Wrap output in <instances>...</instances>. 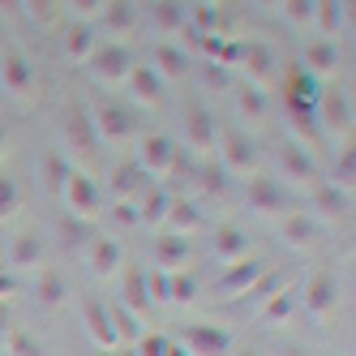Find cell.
I'll list each match as a JSON object with an SVG mask.
<instances>
[{
	"label": "cell",
	"instance_id": "d6986e66",
	"mask_svg": "<svg viewBox=\"0 0 356 356\" xmlns=\"http://www.w3.org/2000/svg\"><path fill=\"white\" fill-rule=\"evenodd\" d=\"M0 86H5L13 99H31V90H35V69L22 52H13V47L0 56Z\"/></svg>",
	"mask_w": 356,
	"mask_h": 356
},
{
	"label": "cell",
	"instance_id": "30bf717a",
	"mask_svg": "<svg viewBox=\"0 0 356 356\" xmlns=\"http://www.w3.org/2000/svg\"><path fill=\"white\" fill-rule=\"evenodd\" d=\"M270 275V266L262 262V258H249L245 262H232V266H223V275H219V284H215V292L223 296V300H236V296H249L253 288L262 284V279Z\"/></svg>",
	"mask_w": 356,
	"mask_h": 356
},
{
	"label": "cell",
	"instance_id": "1f68e13d",
	"mask_svg": "<svg viewBox=\"0 0 356 356\" xmlns=\"http://www.w3.org/2000/svg\"><path fill=\"white\" fill-rule=\"evenodd\" d=\"M314 193V219H330V223H335V219H348V197L352 193H343V189H335V185H314L309 189Z\"/></svg>",
	"mask_w": 356,
	"mask_h": 356
},
{
	"label": "cell",
	"instance_id": "7a4b0ae2",
	"mask_svg": "<svg viewBox=\"0 0 356 356\" xmlns=\"http://www.w3.org/2000/svg\"><path fill=\"white\" fill-rule=\"evenodd\" d=\"M134 163L142 168V176L150 185H159V181H172L176 176V163H181V150H176V142L172 138H163V134H138V142H134Z\"/></svg>",
	"mask_w": 356,
	"mask_h": 356
},
{
	"label": "cell",
	"instance_id": "5bb4252c",
	"mask_svg": "<svg viewBox=\"0 0 356 356\" xmlns=\"http://www.w3.org/2000/svg\"><path fill=\"white\" fill-rule=\"evenodd\" d=\"M99 35H108L112 43H124L138 31V5L134 0H104V13L95 17Z\"/></svg>",
	"mask_w": 356,
	"mask_h": 356
},
{
	"label": "cell",
	"instance_id": "f5cc1de1",
	"mask_svg": "<svg viewBox=\"0 0 356 356\" xmlns=\"http://www.w3.org/2000/svg\"><path fill=\"white\" fill-rule=\"evenodd\" d=\"M0 9H5V13H22V0H0Z\"/></svg>",
	"mask_w": 356,
	"mask_h": 356
},
{
	"label": "cell",
	"instance_id": "bcb514c9",
	"mask_svg": "<svg viewBox=\"0 0 356 356\" xmlns=\"http://www.w3.org/2000/svg\"><path fill=\"white\" fill-rule=\"evenodd\" d=\"M112 215H116V223H124V227H138V223H142L138 202H112Z\"/></svg>",
	"mask_w": 356,
	"mask_h": 356
},
{
	"label": "cell",
	"instance_id": "7dc6e473",
	"mask_svg": "<svg viewBox=\"0 0 356 356\" xmlns=\"http://www.w3.org/2000/svg\"><path fill=\"white\" fill-rule=\"evenodd\" d=\"M223 176H227L223 168H215V172L207 168V172H202V189H207V193H223Z\"/></svg>",
	"mask_w": 356,
	"mask_h": 356
},
{
	"label": "cell",
	"instance_id": "f907efd6",
	"mask_svg": "<svg viewBox=\"0 0 356 356\" xmlns=\"http://www.w3.org/2000/svg\"><path fill=\"white\" fill-rule=\"evenodd\" d=\"M9 155V129H5V120H0V159Z\"/></svg>",
	"mask_w": 356,
	"mask_h": 356
},
{
	"label": "cell",
	"instance_id": "5b68a950",
	"mask_svg": "<svg viewBox=\"0 0 356 356\" xmlns=\"http://www.w3.org/2000/svg\"><path fill=\"white\" fill-rule=\"evenodd\" d=\"M138 65V56L129 52V43H99L95 52H90V60H86V69H90V78L95 82H104V86H124V78H129V69Z\"/></svg>",
	"mask_w": 356,
	"mask_h": 356
},
{
	"label": "cell",
	"instance_id": "7bdbcfd3",
	"mask_svg": "<svg viewBox=\"0 0 356 356\" xmlns=\"http://www.w3.org/2000/svg\"><path fill=\"white\" fill-rule=\"evenodd\" d=\"M22 13L31 22H39V26H52L60 13V0H22Z\"/></svg>",
	"mask_w": 356,
	"mask_h": 356
},
{
	"label": "cell",
	"instance_id": "b9f144b4",
	"mask_svg": "<svg viewBox=\"0 0 356 356\" xmlns=\"http://www.w3.org/2000/svg\"><path fill=\"white\" fill-rule=\"evenodd\" d=\"M0 356H43L39 343L31 335H22V330H9L5 339H0Z\"/></svg>",
	"mask_w": 356,
	"mask_h": 356
},
{
	"label": "cell",
	"instance_id": "ac0fdd59",
	"mask_svg": "<svg viewBox=\"0 0 356 356\" xmlns=\"http://www.w3.org/2000/svg\"><path fill=\"white\" fill-rule=\"evenodd\" d=\"M163 78L150 65H134L129 69V78H124V90H129V99H134V108H159L163 104Z\"/></svg>",
	"mask_w": 356,
	"mask_h": 356
},
{
	"label": "cell",
	"instance_id": "d590c367",
	"mask_svg": "<svg viewBox=\"0 0 356 356\" xmlns=\"http://www.w3.org/2000/svg\"><path fill=\"white\" fill-rule=\"evenodd\" d=\"M185 31L207 39V35H219V9L211 5V0H197V5L185 13Z\"/></svg>",
	"mask_w": 356,
	"mask_h": 356
},
{
	"label": "cell",
	"instance_id": "8992f818",
	"mask_svg": "<svg viewBox=\"0 0 356 356\" xmlns=\"http://www.w3.org/2000/svg\"><path fill=\"white\" fill-rule=\"evenodd\" d=\"M82 326H86V339H90L99 352L116 356V352L124 348L120 335H116V322H112V305H108L104 296H86V300H82Z\"/></svg>",
	"mask_w": 356,
	"mask_h": 356
},
{
	"label": "cell",
	"instance_id": "484cf974",
	"mask_svg": "<svg viewBox=\"0 0 356 356\" xmlns=\"http://www.w3.org/2000/svg\"><path fill=\"white\" fill-rule=\"evenodd\" d=\"M189 262H193V249H189V241L185 236H159L155 241V270H163V275H176V270H189Z\"/></svg>",
	"mask_w": 356,
	"mask_h": 356
},
{
	"label": "cell",
	"instance_id": "d6a6232c",
	"mask_svg": "<svg viewBox=\"0 0 356 356\" xmlns=\"http://www.w3.org/2000/svg\"><path fill=\"white\" fill-rule=\"evenodd\" d=\"M9 266L13 270H43V236L39 232H22L9 249Z\"/></svg>",
	"mask_w": 356,
	"mask_h": 356
},
{
	"label": "cell",
	"instance_id": "4dcf8cb0",
	"mask_svg": "<svg viewBox=\"0 0 356 356\" xmlns=\"http://www.w3.org/2000/svg\"><path fill=\"white\" fill-rule=\"evenodd\" d=\"M202 288L197 279L189 270H176V275H163V300L159 305H176V309H189V305H197Z\"/></svg>",
	"mask_w": 356,
	"mask_h": 356
},
{
	"label": "cell",
	"instance_id": "2e32d148",
	"mask_svg": "<svg viewBox=\"0 0 356 356\" xmlns=\"http://www.w3.org/2000/svg\"><path fill=\"white\" fill-rule=\"evenodd\" d=\"M219 138H223L219 120H215L207 108H189V116H185V142H189L193 155H215Z\"/></svg>",
	"mask_w": 356,
	"mask_h": 356
},
{
	"label": "cell",
	"instance_id": "4fadbf2b",
	"mask_svg": "<svg viewBox=\"0 0 356 356\" xmlns=\"http://www.w3.org/2000/svg\"><path fill=\"white\" fill-rule=\"evenodd\" d=\"M279 185H296V189L322 185L318 172H314V155H309L300 142H288L284 150H279Z\"/></svg>",
	"mask_w": 356,
	"mask_h": 356
},
{
	"label": "cell",
	"instance_id": "e0dca14e",
	"mask_svg": "<svg viewBox=\"0 0 356 356\" xmlns=\"http://www.w3.org/2000/svg\"><path fill=\"white\" fill-rule=\"evenodd\" d=\"M116 300H120L138 322L150 326V288H146L142 266H124V270H120V296H116Z\"/></svg>",
	"mask_w": 356,
	"mask_h": 356
},
{
	"label": "cell",
	"instance_id": "60d3db41",
	"mask_svg": "<svg viewBox=\"0 0 356 356\" xmlns=\"http://www.w3.org/2000/svg\"><path fill=\"white\" fill-rule=\"evenodd\" d=\"M352 181H356V155H352V146H343L339 155H335V189H343V193H352Z\"/></svg>",
	"mask_w": 356,
	"mask_h": 356
},
{
	"label": "cell",
	"instance_id": "8d00e7d4",
	"mask_svg": "<svg viewBox=\"0 0 356 356\" xmlns=\"http://www.w3.org/2000/svg\"><path fill=\"white\" fill-rule=\"evenodd\" d=\"M314 26L322 31V39H335L343 31V5L339 0H314Z\"/></svg>",
	"mask_w": 356,
	"mask_h": 356
},
{
	"label": "cell",
	"instance_id": "db71d44e",
	"mask_svg": "<svg viewBox=\"0 0 356 356\" xmlns=\"http://www.w3.org/2000/svg\"><path fill=\"white\" fill-rule=\"evenodd\" d=\"M258 5H262V9H279V5H284V0H258Z\"/></svg>",
	"mask_w": 356,
	"mask_h": 356
},
{
	"label": "cell",
	"instance_id": "f546056e",
	"mask_svg": "<svg viewBox=\"0 0 356 356\" xmlns=\"http://www.w3.org/2000/svg\"><path fill=\"white\" fill-rule=\"evenodd\" d=\"M296 305H300L296 288H279V292L266 296V305L258 309V322H262V326H288L292 314H296Z\"/></svg>",
	"mask_w": 356,
	"mask_h": 356
},
{
	"label": "cell",
	"instance_id": "4316f807",
	"mask_svg": "<svg viewBox=\"0 0 356 356\" xmlns=\"http://www.w3.org/2000/svg\"><path fill=\"white\" fill-rule=\"evenodd\" d=\"M150 69H155L163 82L185 78V73H189V47H176L172 39L155 43V56H150Z\"/></svg>",
	"mask_w": 356,
	"mask_h": 356
},
{
	"label": "cell",
	"instance_id": "9a60e30c",
	"mask_svg": "<svg viewBox=\"0 0 356 356\" xmlns=\"http://www.w3.org/2000/svg\"><path fill=\"white\" fill-rule=\"evenodd\" d=\"M309 78L318 82H330V78H339V69H343V47L335 39H314L309 47H305V65H300Z\"/></svg>",
	"mask_w": 356,
	"mask_h": 356
},
{
	"label": "cell",
	"instance_id": "c3c4849f",
	"mask_svg": "<svg viewBox=\"0 0 356 356\" xmlns=\"http://www.w3.org/2000/svg\"><path fill=\"white\" fill-rule=\"evenodd\" d=\"M207 86H211V90H223V86H227V69H223V65L207 69Z\"/></svg>",
	"mask_w": 356,
	"mask_h": 356
},
{
	"label": "cell",
	"instance_id": "f1b7e54d",
	"mask_svg": "<svg viewBox=\"0 0 356 356\" xmlns=\"http://www.w3.org/2000/svg\"><path fill=\"white\" fill-rule=\"evenodd\" d=\"M279 241H284L288 249H314L318 241V219L314 215H284L279 219Z\"/></svg>",
	"mask_w": 356,
	"mask_h": 356
},
{
	"label": "cell",
	"instance_id": "52a82bcc",
	"mask_svg": "<svg viewBox=\"0 0 356 356\" xmlns=\"http://www.w3.org/2000/svg\"><path fill=\"white\" fill-rule=\"evenodd\" d=\"M90 124H95V138L108 142V146L138 142V116H134V108H124V104H104L90 116Z\"/></svg>",
	"mask_w": 356,
	"mask_h": 356
},
{
	"label": "cell",
	"instance_id": "d4e9b609",
	"mask_svg": "<svg viewBox=\"0 0 356 356\" xmlns=\"http://www.w3.org/2000/svg\"><path fill=\"white\" fill-rule=\"evenodd\" d=\"M163 223H168V232H172V236H185V241H189L197 227H202V207H197L193 197H176V193H172Z\"/></svg>",
	"mask_w": 356,
	"mask_h": 356
},
{
	"label": "cell",
	"instance_id": "681fc988",
	"mask_svg": "<svg viewBox=\"0 0 356 356\" xmlns=\"http://www.w3.org/2000/svg\"><path fill=\"white\" fill-rule=\"evenodd\" d=\"M13 270H0V305H9V296H13Z\"/></svg>",
	"mask_w": 356,
	"mask_h": 356
},
{
	"label": "cell",
	"instance_id": "f6af8a7d",
	"mask_svg": "<svg viewBox=\"0 0 356 356\" xmlns=\"http://www.w3.org/2000/svg\"><path fill=\"white\" fill-rule=\"evenodd\" d=\"M60 5H69L73 22H95L99 13H104V0H60Z\"/></svg>",
	"mask_w": 356,
	"mask_h": 356
},
{
	"label": "cell",
	"instance_id": "6f0895ef",
	"mask_svg": "<svg viewBox=\"0 0 356 356\" xmlns=\"http://www.w3.org/2000/svg\"><path fill=\"white\" fill-rule=\"evenodd\" d=\"M245 356H253V352H245Z\"/></svg>",
	"mask_w": 356,
	"mask_h": 356
},
{
	"label": "cell",
	"instance_id": "ab89813d",
	"mask_svg": "<svg viewBox=\"0 0 356 356\" xmlns=\"http://www.w3.org/2000/svg\"><path fill=\"white\" fill-rule=\"evenodd\" d=\"M17 211H22V185L13 176H0V223L13 219Z\"/></svg>",
	"mask_w": 356,
	"mask_h": 356
},
{
	"label": "cell",
	"instance_id": "603a6c76",
	"mask_svg": "<svg viewBox=\"0 0 356 356\" xmlns=\"http://www.w3.org/2000/svg\"><path fill=\"white\" fill-rule=\"evenodd\" d=\"M314 116H322V124H326V129L335 134V138H343V134L352 129V104H348V95H343V90H322Z\"/></svg>",
	"mask_w": 356,
	"mask_h": 356
},
{
	"label": "cell",
	"instance_id": "74e56055",
	"mask_svg": "<svg viewBox=\"0 0 356 356\" xmlns=\"http://www.w3.org/2000/svg\"><path fill=\"white\" fill-rule=\"evenodd\" d=\"M236 108H241V116H245V120H266L270 99H266V90H258V86L241 82V90H236Z\"/></svg>",
	"mask_w": 356,
	"mask_h": 356
},
{
	"label": "cell",
	"instance_id": "3957f363",
	"mask_svg": "<svg viewBox=\"0 0 356 356\" xmlns=\"http://www.w3.org/2000/svg\"><path fill=\"white\" fill-rule=\"evenodd\" d=\"M189 356H232L236 352V335L227 326H215V322H189L172 335Z\"/></svg>",
	"mask_w": 356,
	"mask_h": 356
},
{
	"label": "cell",
	"instance_id": "83f0119b",
	"mask_svg": "<svg viewBox=\"0 0 356 356\" xmlns=\"http://www.w3.org/2000/svg\"><path fill=\"white\" fill-rule=\"evenodd\" d=\"M146 189H150V181L142 176V168L134 159H124V163L112 168V202H138Z\"/></svg>",
	"mask_w": 356,
	"mask_h": 356
},
{
	"label": "cell",
	"instance_id": "836d02e7",
	"mask_svg": "<svg viewBox=\"0 0 356 356\" xmlns=\"http://www.w3.org/2000/svg\"><path fill=\"white\" fill-rule=\"evenodd\" d=\"M39 279H35V300L43 305V309H60V305L69 300V284H65V275L60 270H35Z\"/></svg>",
	"mask_w": 356,
	"mask_h": 356
},
{
	"label": "cell",
	"instance_id": "e575fe53",
	"mask_svg": "<svg viewBox=\"0 0 356 356\" xmlns=\"http://www.w3.org/2000/svg\"><path fill=\"white\" fill-rule=\"evenodd\" d=\"M185 5L181 0H155V13H150V26H155L163 39H172V35H181L185 31Z\"/></svg>",
	"mask_w": 356,
	"mask_h": 356
},
{
	"label": "cell",
	"instance_id": "7c38bea8",
	"mask_svg": "<svg viewBox=\"0 0 356 356\" xmlns=\"http://www.w3.org/2000/svg\"><path fill=\"white\" fill-rule=\"evenodd\" d=\"M236 69L245 73L249 86L258 90H270V82L279 78V60L266 43H241V56H236Z\"/></svg>",
	"mask_w": 356,
	"mask_h": 356
},
{
	"label": "cell",
	"instance_id": "ee69618b",
	"mask_svg": "<svg viewBox=\"0 0 356 356\" xmlns=\"http://www.w3.org/2000/svg\"><path fill=\"white\" fill-rule=\"evenodd\" d=\"M279 13H284L292 26H309V22H314V0H284Z\"/></svg>",
	"mask_w": 356,
	"mask_h": 356
},
{
	"label": "cell",
	"instance_id": "ffe728a7",
	"mask_svg": "<svg viewBox=\"0 0 356 356\" xmlns=\"http://www.w3.org/2000/svg\"><path fill=\"white\" fill-rule=\"evenodd\" d=\"M211 258L219 266H232V262H245L249 258V236L241 232L236 223H223L211 232Z\"/></svg>",
	"mask_w": 356,
	"mask_h": 356
},
{
	"label": "cell",
	"instance_id": "680465c9",
	"mask_svg": "<svg viewBox=\"0 0 356 356\" xmlns=\"http://www.w3.org/2000/svg\"><path fill=\"white\" fill-rule=\"evenodd\" d=\"M211 5H215V0H211Z\"/></svg>",
	"mask_w": 356,
	"mask_h": 356
},
{
	"label": "cell",
	"instance_id": "11a10c76",
	"mask_svg": "<svg viewBox=\"0 0 356 356\" xmlns=\"http://www.w3.org/2000/svg\"><path fill=\"white\" fill-rule=\"evenodd\" d=\"M172 356H189V352H185L181 343H176V339H172Z\"/></svg>",
	"mask_w": 356,
	"mask_h": 356
},
{
	"label": "cell",
	"instance_id": "f35d334b",
	"mask_svg": "<svg viewBox=\"0 0 356 356\" xmlns=\"http://www.w3.org/2000/svg\"><path fill=\"white\" fill-rule=\"evenodd\" d=\"M129 356H172V335H163V330H146V335L129 348Z\"/></svg>",
	"mask_w": 356,
	"mask_h": 356
},
{
	"label": "cell",
	"instance_id": "ba28073f",
	"mask_svg": "<svg viewBox=\"0 0 356 356\" xmlns=\"http://www.w3.org/2000/svg\"><path fill=\"white\" fill-rule=\"evenodd\" d=\"M305 314H309L314 322H326L330 314L339 309V279L330 270H314L309 279H305V292H296Z\"/></svg>",
	"mask_w": 356,
	"mask_h": 356
},
{
	"label": "cell",
	"instance_id": "cb8c5ba5",
	"mask_svg": "<svg viewBox=\"0 0 356 356\" xmlns=\"http://www.w3.org/2000/svg\"><path fill=\"white\" fill-rule=\"evenodd\" d=\"M99 43H104V35H99L95 22H69V31H65V60L86 65Z\"/></svg>",
	"mask_w": 356,
	"mask_h": 356
},
{
	"label": "cell",
	"instance_id": "277c9868",
	"mask_svg": "<svg viewBox=\"0 0 356 356\" xmlns=\"http://www.w3.org/2000/svg\"><path fill=\"white\" fill-rule=\"evenodd\" d=\"M215 155H219V168L227 176H258V163H262L258 142H253L245 129H223Z\"/></svg>",
	"mask_w": 356,
	"mask_h": 356
},
{
	"label": "cell",
	"instance_id": "6da1fadb",
	"mask_svg": "<svg viewBox=\"0 0 356 356\" xmlns=\"http://www.w3.org/2000/svg\"><path fill=\"white\" fill-rule=\"evenodd\" d=\"M60 197H65V207H69V219H78V223H95L99 215H104V207H108V197H104V189L95 185V176L78 172V168L65 172Z\"/></svg>",
	"mask_w": 356,
	"mask_h": 356
},
{
	"label": "cell",
	"instance_id": "816d5d0a",
	"mask_svg": "<svg viewBox=\"0 0 356 356\" xmlns=\"http://www.w3.org/2000/svg\"><path fill=\"white\" fill-rule=\"evenodd\" d=\"M9 330H13V326H9V309H5V305H0V339H5Z\"/></svg>",
	"mask_w": 356,
	"mask_h": 356
},
{
	"label": "cell",
	"instance_id": "8fae6325",
	"mask_svg": "<svg viewBox=\"0 0 356 356\" xmlns=\"http://www.w3.org/2000/svg\"><path fill=\"white\" fill-rule=\"evenodd\" d=\"M82 258H86V266H90L95 279H120V270H124V245L116 236H90L82 245Z\"/></svg>",
	"mask_w": 356,
	"mask_h": 356
},
{
	"label": "cell",
	"instance_id": "9f6ffc18",
	"mask_svg": "<svg viewBox=\"0 0 356 356\" xmlns=\"http://www.w3.org/2000/svg\"><path fill=\"white\" fill-rule=\"evenodd\" d=\"M288 356H309V352H300V348H292V352H288Z\"/></svg>",
	"mask_w": 356,
	"mask_h": 356
},
{
	"label": "cell",
	"instance_id": "9c48e42d",
	"mask_svg": "<svg viewBox=\"0 0 356 356\" xmlns=\"http://www.w3.org/2000/svg\"><path fill=\"white\" fill-rule=\"evenodd\" d=\"M245 207H249L253 215H262V219H279V215H292V197H288V189L279 185V181L249 176V185H245Z\"/></svg>",
	"mask_w": 356,
	"mask_h": 356
},
{
	"label": "cell",
	"instance_id": "7402d4cb",
	"mask_svg": "<svg viewBox=\"0 0 356 356\" xmlns=\"http://www.w3.org/2000/svg\"><path fill=\"white\" fill-rule=\"evenodd\" d=\"M318 99H322V82L309 78L305 69H292L288 82H284V104H288V112H314Z\"/></svg>",
	"mask_w": 356,
	"mask_h": 356
},
{
	"label": "cell",
	"instance_id": "44dd1931",
	"mask_svg": "<svg viewBox=\"0 0 356 356\" xmlns=\"http://www.w3.org/2000/svg\"><path fill=\"white\" fill-rule=\"evenodd\" d=\"M65 146H69V155H82V159H90L95 150H99V138H95L90 112L69 108V116H65Z\"/></svg>",
	"mask_w": 356,
	"mask_h": 356
}]
</instances>
